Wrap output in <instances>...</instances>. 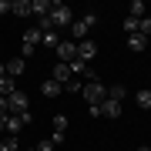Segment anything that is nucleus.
<instances>
[{"label":"nucleus","instance_id":"26","mask_svg":"<svg viewBox=\"0 0 151 151\" xmlns=\"http://www.w3.org/2000/svg\"><path fill=\"white\" fill-rule=\"evenodd\" d=\"M124 30H128V37H131V34H138V20H134V17L124 20Z\"/></svg>","mask_w":151,"mask_h":151},{"label":"nucleus","instance_id":"25","mask_svg":"<svg viewBox=\"0 0 151 151\" xmlns=\"http://www.w3.org/2000/svg\"><path fill=\"white\" fill-rule=\"evenodd\" d=\"M64 91H74V94H81V91H84V84L74 77V81H67V84H64Z\"/></svg>","mask_w":151,"mask_h":151},{"label":"nucleus","instance_id":"17","mask_svg":"<svg viewBox=\"0 0 151 151\" xmlns=\"http://www.w3.org/2000/svg\"><path fill=\"white\" fill-rule=\"evenodd\" d=\"M14 91H17V87H14V77L4 74V77H0V97H10Z\"/></svg>","mask_w":151,"mask_h":151},{"label":"nucleus","instance_id":"34","mask_svg":"<svg viewBox=\"0 0 151 151\" xmlns=\"http://www.w3.org/2000/svg\"><path fill=\"white\" fill-rule=\"evenodd\" d=\"M0 131H4V118H0Z\"/></svg>","mask_w":151,"mask_h":151},{"label":"nucleus","instance_id":"31","mask_svg":"<svg viewBox=\"0 0 151 151\" xmlns=\"http://www.w3.org/2000/svg\"><path fill=\"white\" fill-rule=\"evenodd\" d=\"M0 14H10V0H0Z\"/></svg>","mask_w":151,"mask_h":151},{"label":"nucleus","instance_id":"32","mask_svg":"<svg viewBox=\"0 0 151 151\" xmlns=\"http://www.w3.org/2000/svg\"><path fill=\"white\" fill-rule=\"evenodd\" d=\"M4 74H7V64H0V77H4Z\"/></svg>","mask_w":151,"mask_h":151},{"label":"nucleus","instance_id":"3","mask_svg":"<svg viewBox=\"0 0 151 151\" xmlns=\"http://www.w3.org/2000/svg\"><path fill=\"white\" fill-rule=\"evenodd\" d=\"M27 124H30V114H7V118H4V131H7L10 138H17Z\"/></svg>","mask_w":151,"mask_h":151},{"label":"nucleus","instance_id":"21","mask_svg":"<svg viewBox=\"0 0 151 151\" xmlns=\"http://www.w3.org/2000/svg\"><path fill=\"white\" fill-rule=\"evenodd\" d=\"M138 34L151 37V17H141V20H138Z\"/></svg>","mask_w":151,"mask_h":151},{"label":"nucleus","instance_id":"4","mask_svg":"<svg viewBox=\"0 0 151 151\" xmlns=\"http://www.w3.org/2000/svg\"><path fill=\"white\" fill-rule=\"evenodd\" d=\"M7 104H10V114H30V104H27V94L24 91H14L7 97Z\"/></svg>","mask_w":151,"mask_h":151},{"label":"nucleus","instance_id":"2","mask_svg":"<svg viewBox=\"0 0 151 151\" xmlns=\"http://www.w3.org/2000/svg\"><path fill=\"white\" fill-rule=\"evenodd\" d=\"M81 97L87 104H91V108H97V104L104 101V97H108V87H104L101 81H91V84H84V91H81Z\"/></svg>","mask_w":151,"mask_h":151},{"label":"nucleus","instance_id":"22","mask_svg":"<svg viewBox=\"0 0 151 151\" xmlns=\"http://www.w3.org/2000/svg\"><path fill=\"white\" fill-rule=\"evenodd\" d=\"M84 70H87V64H84L81 57H74V60H70V74H84Z\"/></svg>","mask_w":151,"mask_h":151},{"label":"nucleus","instance_id":"8","mask_svg":"<svg viewBox=\"0 0 151 151\" xmlns=\"http://www.w3.org/2000/svg\"><path fill=\"white\" fill-rule=\"evenodd\" d=\"M50 14V0H30V17H47Z\"/></svg>","mask_w":151,"mask_h":151},{"label":"nucleus","instance_id":"19","mask_svg":"<svg viewBox=\"0 0 151 151\" xmlns=\"http://www.w3.org/2000/svg\"><path fill=\"white\" fill-rule=\"evenodd\" d=\"M0 151H20V141H17V138H10V134H7L4 141H0Z\"/></svg>","mask_w":151,"mask_h":151},{"label":"nucleus","instance_id":"6","mask_svg":"<svg viewBox=\"0 0 151 151\" xmlns=\"http://www.w3.org/2000/svg\"><path fill=\"white\" fill-rule=\"evenodd\" d=\"M77 57H81L84 64H87V60H94V57H97V44H94L91 37L81 40V44H77Z\"/></svg>","mask_w":151,"mask_h":151},{"label":"nucleus","instance_id":"11","mask_svg":"<svg viewBox=\"0 0 151 151\" xmlns=\"http://www.w3.org/2000/svg\"><path fill=\"white\" fill-rule=\"evenodd\" d=\"M24 67H27V60H24V57L7 60V77H20V74H24Z\"/></svg>","mask_w":151,"mask_h":151},{"label":"nucleus","instance_id":"35","mask_svg":"<svg viewBox=\"0 0 151 151\" xmlns=\"http://www.w3.org/2000/svg\"><path fill=\"white\" fill-rule=\"evenodd\" d=\"M27 151H37V148H27Z\"/></svg>","mask_w":151,"mask_h":151},{"label":"nucleus","instance_id":"28","mask_svg":"<svg viewBox=\"0 0 151 151\" xmlns=\"http://www.w3.org/2000/svg\"><path fill=\"white\" fill-rule=\"evenodd\" d=\"M10 114V104H7V97H0V118H7Z\"/></svg>","mask_w":151,"mask_h":151},{"label":"nucleus","instance_id":"9","mask_svg":"<svg viewBox=\"0 0 151 151\" xmlns=\"http://www.w3.org/2000/svg\"><path fill=\"white\" fill-rule=\"evenodd\" d=\"M87 34H91V30H87V24H84V20H74V24H70V37H74V44L87 40Z\"/></svg>","mask_w":151,"mask_h":151},{"label":"nucleus","instance_id":"18","mask_svg":"<svg viewBox=\"0 0 151 151\" xmlns=\"http://www.w3.org/2000/svg\"><path fill=\"white\" fill-rule=\"evenodd\" d=\"M134 101H138V108L151 111V91H138V94H134Z\"/></svg>","mask_w":151,"mask_h":151},{"label":"nucleus","instance_id":"5","mask_svg":"<svg viewBox=\"0 0 151 151\" xmlns=\"http://www.w3.org/2000/svg\"><path fill=\"white\" fill-rule=\"evenodd\" d=\"M74 57H77V44L74 40H60L57 44V60H60V64H70Z\"/></svg>","mask_w":151,"mask_h":151},{"label":"nucleus","instance_id":"14","mask_svg":"<svg viewBox=\"0 0 151 151\" xmlns=\"http://www.w3.org/2000/svg\"><path fill=\"white\" fill-rule=\"evenodd\" d=\"M40 91H44V97H57L60 91H64V84H57L54 77H50V81H44V84H40Z\"/></svg>","mask_w":151,"mask_h":151},{"label":"nucleus","instance_id":"27","mask_svg":"<svg viewBox=\"0 0 151 151\" xmlns=\"http://www.w3.org/2000/svg\"><path fill=\"white\" fill-rule=\"evenodd\" d=\"M34 50H37V47H30V44H24V47H20V57H24V60H27V57H34Z\"/></svg>","mask_w":151,"mask_h":151},{"label":"nucleus","instance_id":"15","mask_svg":"<svg viewBox=\"0 0 151 151\" xmlns=\"http://www.w3.org/2000/svg\"><path fill=\"white\" fill-rule=\"evenodd\" d=\"M108 97H111V101H118V104H121L124 97H128V87H124V84H111V87H108Z\"/></svg>","mask_w":151,"mask_h":151},{"label":"nucleus","instance_id":"16","mask_svg":"<svg viewBox=\"0 0 151 151\" xmlns=\"http://www.w3.org/2000/svg\"><path fill=\"white\" fill-rule=\"evenodd\" d=\"M40 44H44V47H50V50H57V44H60L57 30H47V34H40Z\"/></svg>","mask_w":151,"mask_h":151},{"label":"nucleus","instance_id":"30","mask_svg":"<svg viewBox=\"0 0 151 151\" xmlns=\"http://www.w3.org/2000/svg\"><path fill=\"white\" fill-rule=\"evenodd\" d=\"M37 151H54V141H50V138H47V141H40V145H37Z\"/></svg>","mask_w":151,"mask_h":151},{"label":"nucleus","instance_id":"29","mask_svg":"<svg viewBox=\"0 0 151 151\" xmlns=\"http://www.w3.org/2000/svg\"><path fill=\"white\" fill-rule=\"evenodd\" d=\"M84 77H87V84H91V81H97V70H94L91 64H87V70H84Z\"/></svg>","mask_w":151,"mask_h":151},{"label":"nucleus","instance_id":"13","mask_svg":"<svg viewBox=\"0 0 151 151\" xmlns=\"http://www.w3.org/2000/svg\"><path fill=\"white\" fill-rule=\"evenodd\" d=\"M10 14H17V17H30V0H10Z\"/></svg>","mask_w":151,"mask_h":151},{"label":"nucleus","instance_id":"23","mask_svg":"<svg viewBox=\"0 0 151 151\" xmlns=\"http://www.w3.org/2000/svg\"><path fill=\"white\" fill-rule=\"evenodd\" d=\"M84 24H87V30H91V27H97V24H101V17H97L94 10H87V14H84Z\"/></svg>","mask_w":151,"mask_h":151},{"label":"nucleus","instance_id":"1","mask_svg":"<svg viewBox=\"0 0 151 151\" xmlns=\"http://www.w3.org/2000/svg\"><path fill=\"white\" fill-rule=\"evenodd\" d=\"M50 24H54V30L57 27H70V24H74V14H70V7L67 4H50Z\"/></svg>","mask_w":151,"mask_h":151},{"label":"nucleus","instance_id":"33","mask_svg":"<svg viewBox=\"0 0 151 151\" xmlns=\"http://www.w3.org/2000/svg\"><path fill=\"white\" fill-rule=\"evenodd\" d=\"M138 151H151V148H148V145H141V148H138Z\"/></svg>","mask_w":151,"mask_h":151},{"label":"nucleus","instance_id":"7","mask_svg":"<svg viewBox=\"0 0 151 151\" xmlns=\"http://www.w3.org/2000/svg\"><path fill=\"white\" fill-rule=\"evenodd\" d=\"M97 114H104V118H121V104L111 101V97H104V101L97 104Z\"/></svg>","mask_w":151,"mask_h":151},{"label":"nucleus","instance_id":"24","mask_svg":"<svg viewBox=\"0 0 151 151\" xmlns=\"http://www.w3.org/2000/svg\"><path fill=\"white\" fill-rule=\"evenodd\" d=\"M54 131H67V114H54Z\"/></svg>","mask_w":151,"mask_h":151},{"label":"nucleus","instance_id":"10","mask_svg":"<svg viewBox=\"0 0 151 151\" xmlns=\"http://www.w3.org/2000/svg\"><path fill=\"white\" fill-rule=\"evenodd\" d=\"M54 81H57V84L74 81V74H70V64H54Z\"/></svg>","mask_w":151,"mask_h":151},{"label":"nucleus","instance_id":"12","mask_svg":"<svg viewBox=\"0 0 151 151\" xmlns=\"http://www.w3.org/2000/svg\"><path fill=\"white\" fill-rule=\"evenodd\" d=\"M145 47H148V37H145V34H131V37H128V50H134V54H141Z\"/></svg>","mask_w":151,"mask_h":151},{"label":"nucleus","instance_id":"20","mask_svg":"<svg viewBox=\"0 0 151 151\" xmlns=\"http://www.w3.org/2000/svg\"><path fill=\"white\" fill-rule=\"evenodd\" d=\"M24 44H30V47H37V44H40V30H37V27H30L27 34H24Z\"/></svg>","mask_w":151,"mask_h":151}]
</instances>
